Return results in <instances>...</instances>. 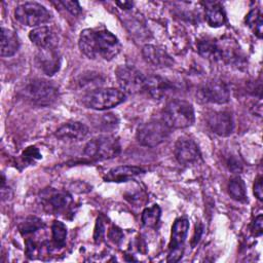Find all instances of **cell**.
I'll list each match as a JSON object with an SVG mask.
<instances>
[{
	"label": "cell",
	"mask_w": 263,
	"mask_h": 263,
	"mask_svg": "<svg viewBox=\"0 0 263 263\" xmlns=\"http://www.w3.org/2000/svg\"><path fill=\"white\" fill-rule=\"evenodd\" d=\"M262 177L259 176L257 177V179L255 180V183H254V194L255 196L260 200L262 201L263 200V186H262Z\"/></svg>",
	"instance_id": "e575fe53"
},
{
	"label": "cell",
	"mask_w": 263,
	"mask_h": 263,
	"mask_svg": "<svg viewBox=\"0 0 263 263\" xmlns=\"http://www.w3.org/2000/svg\"><path fill=\"white\" fill-rule=\"evenodd\" d=\"M228 193L232 199L239 202H247V189L246 184L239 177H234L229 181L228 184Z\"/></svg>",
	"instance_id": "cb8c5ba5"
},
{
	"label": "cell",
	"mask_w": 263,
	"mask_h": 263,
	"mask_svg": "<svg viewBox=\"0 0 263 263\" xmlns=\"http://www.w3.org/2000/svg\"><path fill=\"white\" fill-rule=\"evenodd\" d=\"M52 232V242L55 248H63L66 243L67 238V228L66 225L58 220H54L51 225Z\"/></svg>",
	"instance_id": "83f0119b"
},
{
	"label": "cell",
	"mask_w": 263,
	"mask_h": 263,
	"mask_svg": "<svg viewBox=\"0 0 263 263\" xmlns=\"http://www.w3.org/2000/svg\"><path fill=\"white\" fill-rule=\"evenodd\" d=\"M89 134L88 127L79 121H70L61 125L57 132L55 137L67 141H82Z\"/></svg>",
	"instance_id": "2e32d148"
},
{
	"label": "cell",
	"mask_w": 263,
	"mask_h": 263,
	"mask_svg": "<svg viewBox=\"0 0 263 263\" xmlns=\"http://www.w3.org/2000/svg\"><path fill=\"white\" fill-rule=\"evenodd\" d=\"M177 161L182 165L196 164L201 160V153L197 144L189 138H179L174 149Z\"/></svg>",
	"instance_id": "8fae6325"
},
{
	"label": "cell",
	"mask_w": 263,
	"mask_h": 263,
	"mask_svg": "<svg viewBox=\"0 0 263 263\" xmlns=\"http://www.w3.org/2000/svg\"><path fill=\"white\" fill-rule=\"evenodd\" d=\"M105 235V224L102 221L101 218H98L97 223H96V227H95V233H93V239L97 243L101 242L103 237Z\"/></svg>",
	"instance_id": "1f68e13d"
},
{
	"label": "cell",
	"mask_w": 263,
	"mask_h": 263,
	"mask_svg": "<svg viewBox=\"0 0 263 263\" xmlns=\"http://www.w3.org/2000/svg\"><path fill=\"white\" fill-rule=\"evenodd\" d=\"M125 100V93L114 87H100L86 92L81 98V104L86 108L104 111L118 106Z\"/></svg>",
	"instance_id": "277c9868"
},
{
	"label": "cell",
	"mask_w": 263,
	"mask_h": 263,
	"mask_svg": "<svg viewBox=\"0 0 263 263\" xmlns=\"http://www.w3.org/2000/svg\"><path fill=\"white\" fill-rule=\"evenodd\" d=\"M59 3L73 15H78L81 12V6L77 1H60Z\"/></svg>",
	"instance_id": "4dcf8cb0"
},
{
	"label": "cell",
	"mask_w": 263,
	"mask_h": 263,
	"mask_svg": "<svg viewBox=\"0 0 263 263\" xmlns=\"http://www.w3.org/2000/svg\"><path fill=\"white\" fill-rule=\"evenodd\" d=\"M41 200L45 210L52 214H62L70 210L73 202L72 196L66 191L49 189L43 192Z\"/></svg>",
	"instance_id": "7c38bea8"
},
{
	"label": "cell",
	"mask_w": 263,
	"mask_h": 263,
	"mask_svg": "<svg viewBox=\"0 0 263 263\" xmlns=\"http://www.w3.org/2000/svg\"><path fill=\"white\" fill-rule=\"evenodd\" d=\"M172 128L162 119H153L141 124L137 129V140L145 147H155L164 142Z\"/></svg>",
	"instance_id": "8992f818"
},
{
	"label": "cell",
	"mask_w": 263,
	"mask_h": 263,
	"mask_svg": "<svg viewBox=\"0 0 263 263\" xmlns=\"http://www.w3.org/2000/svg\"><path fill=\"white\" fill-rule=\"evenodd\" d=\"M143 173H145V170H143L140 166L119 165L109 170L104 176V180L106 182H115V183L126 182Z\"/></svg>",
	"instance_id": "d6986e66"
},
{
	"label": "cell",
	"mask_w": 263,
	"mask_h": 263,
	"mask_svg": "<svg viewBox=\"0 0 263 263\" xmlns=\"http://www.w3.org/2000/svg\"><path fill=\"white\" fill-rule=\"evenodd\" d=\"M93 124L102 132H111L117 128L119 124L118 117L113 113H105L97 116L93 120Z\"/></svg>",
	"instance_id": "484cf974"
},
{
	"label": "cell",
	"mask_w": 263,
	"mask_h": 263,
	"mask_svg": "<svg viewBox=\"0 0 263 263\" xmlns=\"http://www.w3.org/2000/svg\"><path fill=\"white\" fill-rule=\"evenodd\" d=\"M23 99L39 107L52 105L59 99V87L45 79H31L20 89Z\"/></svg>",
	"instance_id": "7a4b0ae2"
},
{
	"label": "cell",
	"mask_w": 263,
	"mask_h": 263,
	"mask_svg": "<svg viewBox=\"0 0 263 263\" xmlns=\"http://www.w3.org/2000/svg\"><path fill=\"white\" fill-rule=\"evenodd\" d=\"M173 87V83L170 80L161 76L152 75L146 77L144 91L147 92V95H149L152 99L160 100L170 93Z\"/></svg>",
	"instance_id": "e0dca14e"
},
{
	"label": "cell",
	"mask_w": 263,
	"mask_h": 263,
	"mask_svg": "<svg viewBox=\"0 0 263 263\" xmlns=\"http://www.w3.org/2000/svg\"><path fill=\"white\" fill-rule=\"evenodd\" d=\"M121 151L119 140L114 136H99L87 142L83 153L92 160H105L116 157Z\"/></svg>",
	"instance_id": "5b68a950"
},
{
	"label": "cell",
	"mask_w": 263,
	"mask_h": 263,
	"mask_svg": "<svg viewBox=\"0 0 263 263\" xmlns=\"http://www.w3.org/2000/svg\"><path fill=\"white\" fill-rule=\"evenodd\" d=\"M198 53L206 60L217 62L222 60V46L215 40L203 38L197 43Z\"/></svg>",
	"instance_id": "7402d4cb"
},
{
	"label": "cell",
	"mask_w": 263,
	"mask_h": 263,
	"mask_svg": "<svg viewBox=\"0 0 263 263\" xmlns=\"http://www.w3.org/2000/svg\"><path fill=\"white\" fill-rule=\"evenodd\" d=\"M29 38L39 48H52L58 45V35L48 26L34 28L29 33Z\"/></svg>",
	"instance_id": "ac0fdd59"
},
{
	"label": "cell",
	"mask_w": 263,
	"mask_h": 263,
	"mask_svg": "<svg viewBox=\"0 0 263 263\" xmlns=\"http://www.w3.org/2000/svg\"><path fill=\"white\" fill-rule=\"evenodd\" d=\"M43 227V222L37 217H28L21 225L20 231L23 235H28L36 232Z\"/></svg>",
	"instance_id": "f1b7e54d"
},
{
	"label": "cell",
	"mask_w": 263,
	"mask_h": 263,
	"mask_svg": "<svg viewBox=\"0 0 263 263\" xmlns=\"http://www.w3.org/2000/svg\"><path fill=\"white\" fill-rule=\"evenodd\" d=\"M188 230H189V221L186 218L182 217L175 220L172 227L171 241L168 245L170 253H168L167 261L175 262L182 257L181 249L187 237Z\"/></svg>",
	"instance_id": "30bf717a"
},
{
	"label": "cell",
	"mask_w": 263,
	"mask_h": 263,
	"mask_svg": "<svg viewBox=\"0 0 263 263\" xmlns=\"http://www.w3.org/2000/svg\"><path fill=\"white\" fill-rule=\"evenodd\" d=\"M116 79L121 90L125 93L135 95L143 92L146 77L133 65H120L115 70Z\"/></svg>",
	"instance_id": "ba28073f"
},
{
	"label": "cell",
	"mask_w": 263,
	"mask_h": 263,
	"mask_svg": "<svg viewBox=\"0 0 263 263\" xmlns=\"http://www.w3.org/2000/svg\"><path fill=\"white\" fill-rule=\"evenodd\" d=\"M20 48V39L14 31L1 28V57L9 58L14 55Z\"/></svg>",
	"instance_id": "ffe728a7"
},
{
	"label": "cell",
	"mask_w": 263,
	"mask_h": 263,
	"mask_svg": "<svg viewBox=\"0 0 263 263\" xmlns=\"http://www.w3.org/2000/svg\"><path fill=\"white\" fill-rule=\"evenodd\" d=\"M204 15L206 23L214 28L225 25L227 21L224 8L218 2H205Z\"/></svg>",
	"instance_id": "44dd1931"
},
{
	"label": "cell",
	"mask_w": 263,
	"mask_h": 263,
	"mask_svg": "<svg viewBox=\"0 0 263 263\" xmlns=\"http://www.w3.org/2000/svg\"><path fill=\"white\" fill-rule=\"evenodd\" d=\"M161 119L171 128L189 127L195 119L193 106L185 100H172L163 108Z\"/></svg>",
	"instance_id": "3957f363"
},
{
	"label": "cell",
	"mask_w": 263,
	"mask_h": 263,
	"mask_svg": "<svg viewBox=\"0 0 263 263\" xmlns=\"http://www.w3.org/2000/svg\"><path fill=\"white\" fill-rule=\"evenodd\" d=\"M252 232L255 236H260L263 232V218L262 215H258L252 223Z\"/></svg>",
	"instance_id": "d6a6232c"
},
{
	"label": "cell",
	"mask_w": 263,
	"mask_h": 263,
	"mask_svg": "<svg viewBox=\"0 0 263 263\" xmlns=\"http://www.w3.org/2000/svg\"><path fill=\"white\" fill-rule=\"evenodd\" d=\"M246 24L258 38H262L263 18L259 8H253L246 16Z\"/></svg>",
	"instance_id": "d4e9b609"
},
{
	"label": "cell",
	"mask_w": 263,
	"mask_h": 263,
	"mask_svg": "<svg viewBox=\"0 0 263 263\" xmlns=\"http://www.w3.org/2000/svg\"><path fill=\"white\" fill-rule=\"evenodd\" d=\"M161 210L158 204H153L149 208H146L141 216L142 223L145 227L148 228H155L160 220Z\"/></svg>",
	"instance_id": "4316f807"
},
{
	"label": "cell",
	"mask_w": 263,
	"mask_h": 263,
	"mask_svg": "<svg viewBox=\"0 0 263 263\" xmlns=\"http://www.w3.org/2000/svg\"><path fill=\"white\" fill-rule=\"evenodd\" d=\"M142 55L145 62L154 68H168L174 65L173 58L162 47L156 45H144Z\"/></svg>",
	"instance_id": "5bb4252c"
},
{
	"label": "cell",
	"mask_w": 263,
	"mask_h": 263,
	"mask_svg": "<svg viewBox=\"0 0 263 263\" xmlns=\"http://www.w3.org/2000/svg\"><path fill=\"white\" fill-rule=\"evenodd\" d=\"M206 122L210 129L220 137H227L231 135L234 128L232 115L227 111H215L210 113L208 115Z\"/></svg>",
	"instance_id": "4fadbf2b"
},
{
	"label": "cell",
	"mask_w": 263,
	"mask_h": 263,
	"mask_svg": "<svg viewBox=\"0 0 263 263\" xmlns=\"http://www.w3.org/2000/svg\"><path fill=\"white\" fill-rule=\"evenodd\" d=\"M22 156H23L24 160H26V161H28V162H32V161H34V160H36V159L41 158V154L39 153L38 149H37L36 147H33V146L28 147V148L23 152V155H22Z\"/></svg>",
	"instance_id": "f546056e"
},
{
	"label": "cell",
	"mask_w": 263,
	"mask_h": 263,
	"mask_svg": "<svg viewBox=\"0 0 263 263\" xmlns=\"http://www.w3.org/2000/svg\"><path fill=\"white\" fill-rule=\"evenodd\" d=\"M108 237L110 238L111 241H113L114 243H120V241L123 239V233L121 231V229H119L118 227L113 226L109 232H108Z\"/></svg>",
	"instance_id": "836d02e7"
},
{
	"label": "cell",
	"mask_w": 263,
	"mask_h": 263,
	"mask_svg": "<svg viewBox=\"0 0 263 263\" xmlns=\"http://www.w3.org/2000/svg\"><path fill=\"white\" fill-rule=\"evenodd\" d=\"M14 16L22 25L28 27H40L50 21V11L38 2H25L14 10Z\"/></svg>",
	"instance_id": "52a82bcc"
},
{
	"label": "cell",
	"mask_w": 263,
	"mask_h": 263,
	"mask_svg": "<svg viewBox=\"0 0 263 263\" xmlns=\"http://www.w3.org/2000/svg\"><path fill=\"white\" fill-rule=\"evenodd\" d=\"M78 45L81 52L90 60L111 61L121 50L118 38L104 28H89L81 31Z\"/></svg>",
	"instance_id": "6da1fadb"
},
{
	"label": "cell",
	"mask_w": 263,
	"mask_h": 263,
	"mask_svg": "<svg viewBox=\"0 0 263 263\" xmlns=\"http://www.w3.org/2000/svg\"><path fill=\"white\" fill-rule=\"evenodd\" d=\"M200 100L206 103L225 104L230 100V89L226 82L220 79H211L204 82L197 91Z\"/></svg>",
	"instance_id": "9c48e42d"
},
{
	"label": "cell",
	"mask_w": 263,
	"mask_h": 263,
	"mask_svg": "<svg viewBox=\"0 0 263 263\" xmlns=\"http://www.w3.org/2000/svg\"><path fill=\"white\" fill-rule=\"evenodd\" d=\"M116 5H118L120 8H122L124 10H127L133 7L134 3L130 1H123V2H116Z\"/></svg>",
	"instance_id": "d590c367"
},
{
	"label": "cell",
	"mask_w": 263,
	"mask_h": 263,
	"mask_svg": "<svg viewBox=\"0 0 263 263\" xmlns=\"http://www.w3.org/2000/svg\"><path fill=\"white\" fill-rule=\"evenodd\" d=\"M36 63L46 75L55 74L61 67V58L57 47L39 48L36 54Z\"/></svg>",
	"instance_id": "9a60e30c"
},
{
	"label": "cell",
	"mask_w": 263,
	"mask_h": 263,
	"mask_svg": "<svg viewBox=\"0 0 263 263\" xmlns=\"http://www.w3.org/2000/svg\"><path fill=\"white\" fill-rule=\"evenodd\" d=\"M77 83L79 87L86 89V92H88L97 88H100L104 83V78L98 72L88 71L79 76V78L77 79Z\"/></svg>",
	"instance_id": "603a6c76"
}]
</instances>
